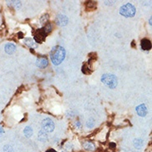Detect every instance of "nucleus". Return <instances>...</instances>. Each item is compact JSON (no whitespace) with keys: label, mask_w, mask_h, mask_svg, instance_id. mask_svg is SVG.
<instances>
[{"label":"nucleus","mask_w":152,"mask_h":152,"mask_svg":"<svg viewBox=\"0 0 152 152\" xmlns=\"http://www.w3.org/2000/svg\"><path fill=\"white\" fill-rule=\"evenodd\" d=\"M66 51L61 46L53 47L50 52V58L54 65H59L65 59Z\"/></svg>","instance_id":"f257e3e1"},{"label":"nucleus","mask_w":152,"mask_h":152,"mask_svg":"<svg viewBox=\"0 0 152 152\" xmlns=\"http://www.w3.org/2000/svg\"><path fill=\"white\" fill-rule=\"evenodd\" d=\"M101 80L103 84H105L107 87L111 89L116 88L118 84V81H117L116 77L113 74H104L102 75Z\"/></svg>","instance_id":"f03ea898"},{"label":"nucleus","mask_w":152,"mask_h":152,"mask_svg":"<svg viewBox=\"0 0 152 152\" xmlns=\"http://www.w3.org/2000/svg\"><path fill=\"white\" fill-rule=\"evenodd\" d=\"M120 13L126 18H132L136 14V8L131 3H126L121 7Z\"/></svg>","instance_id":"7ed1b4c3"},{"label":"nucleus","mask_w":152,"mask_h":152,"mask_svg":"<svg viewBox=\"0 0 152 152\" xmlns=\"http://www.w3.org/2000/svg\"><path fill=\"white\" fill-rule=\"evenodd\" d=\"M54 123L52 120L50 118H46L42 121V131H45V132H53V130H54Z\"/></svg>","instance_id":"20e7f679"},{"label":"nucleus","mask_w":152,"mask_h":152,"mask_svg":"<svg viewBox=\"0 0 152 152\" xmlns=\"http://www.w3.org/2000/svg\"><path fill=\"white\" fill-rule=\"evenodd\" d=\"M47 37V33L45 32V30L43 28H39L38 29L35 33H34V39H35V42H38V43H41Z\"/></svg>","instance_id":"39448f33"},{"label":"nucleus","mask_w":152,"mask_h":152,"mask_svg":"<svg viewBox=\"0 0 152 152\" xmlns=\"http://www.w3.org/2000/svg\"><path fill=\"white\" fill-rule=\"evenodd\" d=\"M67 22H68V19H67L66 16H65V15L59 14V15L57 16V18H56V23H57L58 26H65V25L67 24Z\"/></svg>","instance_id":"423d86ee"},{"label":"nucleus","mask_w":152,"mask_h":152,"mask_svg":"<svg viewBox=\"0 0 152 152\" xmlns=\"http://www.w3.org/2000/svg\"><path fill=\"white\" fill-rule=\"evenodd\" d=\"M47 64H48V61L45 57H39L36 61V65L38 67H41V68L46 67L47 66Z\"/></svg>","instance_id":"0eeeda50"},{"label":"nucleus","mask_w":152,"mask_h":152,"mask_svg":"<svg viewBox=\"0 0 152 152\" xmlns=\"http://www.w3.org/2000/svg\"><path fill=\"white\" fill-rule=\"evenodd\" d=\"M140 46H141V48L143 50H146V51L151 50V42L149 39L144 38V39L141 40V42H140Z\"/></svg>","instance_id":"6e6552de"},{"label":"nucleus","mask_w":152,"mask_h":152,"mask_svg":"<svg viewBox=\"0 0 152 152\" xmlns=\"http://www.w3.org/2000/svg\"><path fill=\"white\" fill-rule=\"evenodd\" d=\"M136 112L140 116H145L147 114V109L146 106L144 104H141L136 107Z\"/></svg>","instance_id":"1a4fd4ad"},{"label":"nucleus","mask_w":152,"mask_h":152,"mask_svg":"<svg viewBox=\"0 0 152 152\" xmlns=\"http://www.w3.org/2000/svg\"><path fill=\"white\" fill-rule=\"evenodd\" d=\"M97 6V3L95 1H88L86 3V9L87 11H92L96 9V8Z\"/></svg>","instance_id":"9d476101"},{"label":"nucleus","mask_w":152,"mask_h":152,"mask_svg":"<svg viewBox=\"0 0 152 152\" xmlns=\"http://www.w3.org/2000/svg\"><path fill=\"white\" fill-rule=\"evenodd\" d=\"M15 49H16V47L15 45H13V43H8L5 46V52L8 54H12L15 52Z\"/></svg>","instance_id":"9b49d317"},{"label":"nucleus","mask_w":152,"mask_h":152,"mask_svg":"<svg viewBox=\"0 0 152 152\" xmlns=\"http://www.w3.org/2000/svg\"><path fill=\"white\" fill-rule=\"evenodd\" d=\"M23 42H24V43L26 44L27 46H28L30 48H33V47H37L36 42L33 41V39L30 38H25V39L23 40Z\"/></svg>","instance_id":"f8f14e48"},{"label":"nucleus","mask_w":152,"mask_h":152,"mask_svg":"<svg viewBox=\"0 0 152 152\" xmlns=\"http://www.w3.org/2000/svg\"><path fill=\"white\" fill-rule=\"evenodd\" d=\"M83 147L87 151H95V145L91 141H85L83 143Z\"/></svg>","instance_id":"ddd939ff"},{"label":"nucleus","mask_w":152,"mask_h":152,"mask_svg":"<svg viewBox=\"0 0 152 152\" xmlns=\"http://www.w3.org/2000/svg\"><path fill=\"white\" fill-rule=\"evenodd\" d=\"M143 144H144L143 140L140 139V138H137V139L134 140V146H135L136 149H138V150H140V149L142 148Z\"/></svg>","instance_id":"4468645a"},{"label":"nucleus","mask_w":152,"mask_h":152,"mask_svg":"<svg viewBox=\"0 0 152 152\" xmlns=\"http://www.w3.org/2000/svg\"><path fill=\"white\" fill-rule=\"evenodd\" d=\"M23 133H24V135H25L26 137H31L33 134V129L30 126H26L25 129H24V131H23Z\"/></svg>","instance_id":"2eb2a0df"},{"label":"nucleus","mask_w":152,"mask_h":152,"mask_svg":"<svg viewBox=\"0 0 152 152\" xmlns=\"http://www.w3.org/2000/svg\"><path fill=\"white\" fill-rule=\"evenodd\" d=\"M38 140H39L40 141H42V142H44V141H46L47 140V133L45 131H43L42 130L38 134Z\"/></svg>","instance_id":"dca6fc26"},{"label":"nucleus","mask_w":152,"mask_h":152,"mask_svg":"<svg viewBox=\"0 0 152 152\" xmlns=\"http://www.w3.org/2000/svg\"><path fill=\"white\" fill-rule=\"evenodd\" d=\"M81 72L84 73V74H91V73H92V71L90 70V67L87 66L86 64H85V65L82 66Z\"/></svg>","instance_id":"f3484780"},{"label":"nucleus","mask_w":152,"mask_h":152,"mask_svg":"<svg viewBox=\"0 0 152 152\" xmlns=\"http://www.w3.org/2000/svg\"><path fill=\"white\" fill-rule=\"evenodd\" d=\"M52 28H53V27H52V24H50V23H47L46 26L43 27V29L45 30V32L47 33V34L48 33H50V32L52 31Z\"/></svg>","instance_id":"a211bd4d"},{"label":"nucleus","mask_w":152,"mask_h":152,"mask_svg":"<svg viewBox=\"0 0 152 152\" xmlns=\"http://www.w3.org/2000/svg\"><path fill=\"white\" fill-rule=\"evenodd\" d=\"M47 20H48V14H45L41 18L40 22H41V23H45L46 22H47Z\"/></svg>","instance_id":"6ab92c4d"},{"label":"nucleus","mask_w":152,"mask_h":152,"mask_svg":"<svg viewBox=\"0 0 152 152\" xmlns=\"http://www.w3.org/2000/svg\"><path fill=\"white\" fill-rule=\"evenodd\" d=\"M3 151L4 152H13V148L10 146H5L3 148Z\"/></svg>","instance_id":"aec40b11"},{"label":"nucleus","mask_w":152,"mask_h":152,"mask_svg":"<svg viewBox=\"0 0 152 152\" xmlns=\"http://www.w3.org/2000/svg\"><path fill=\"white\" fill-rule=\"evenodd\" d=\"M18 35H19V36H18V38H23V33H18Z\"/></svg>","instance_id":"412c9836"},{"label":"nucleus","mask_w":152,"mask_h":152,"mask_svg":"<svg viewBox=\"0 0 152 152\" xmlns=\"http://www.w3.org/2000/svg\"><path fill=\"white\" fill-rule=\"evenodd\" d=\"M46 152H57L55 150H53V149H50V150H48V151H47Z\"/></svg>","instance_id":"4be33fe9"},{"label":"nucleus","mask_w":152,"mask_h":152,"mask_svg":"<svg viewBox=\"0 0 152 152\" xmlns=\"http://www.w3.org/2000/svg\"><path fill=\"white\" fill-rule=\"evenodd\" d=\"M131 47H135V41H132V43H131Z\"/></svg>","instance_id":"5701e85b"},{"label":"nucleus","mask_w":152,"mask_h":152,"mask_svg":"<svg viewBox=\"0 0 152 152\" xmlns=\"http://www.w3.org/2000/svg\"><path fill=\"white\" fill-rule=\"evenodd\" d=\"M3 129L0 127V134H1V133H3Z\"/></svg>","instance_id":"b1692460"},{"label":"nucleus","mask_w":152,"mask_h":152,"mask_svg":"<svg viewBox=\"0 0 152 152\" xmlns=\"http://www.w3.org/2000/svg\"><path fill=\"white\" fill-rule=\"evenodd\" d=\"M150 24H151V18H150Z\"/></svg>","instance_id":"393cba45"}]
</instances>
